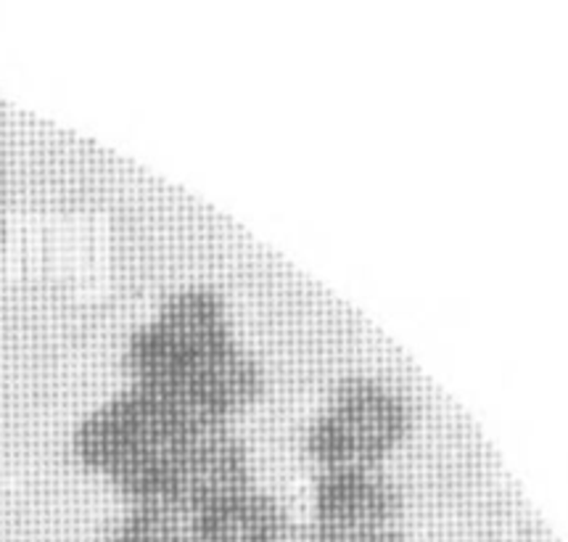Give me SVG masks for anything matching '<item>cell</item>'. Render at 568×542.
Returning <instances> with one entry per match:
<instances>
[{
    "label": "cell",
    "mask_w": 568,
    "mask_h": 542,
    "mask_svg": "<svg viewBox=\"0 0 568 542\" xmlns=\"http://www.w3.org/2000/svg\"><path fill=\"white\" fill-rule=\"evenodd\" d=\"M109 542H196L193 513L141 503L114 526Z\"/></svg>",
    "instance_id": "6"
},
{
    "label": "cell",
    "mask_w": 568,
    "mask_h": 542,
    "mask_svg": "<svg viewBox=\"0 0 568 542\" xmlns=\"http://www.w3.org/2000/svg\"><path fill=\"white\" fill-rule=\"evenodd\" d=\"M317 521L338 526H394L402 492L376 465H336L317 482Z\"/></svg>",
    "instance_id": "4"
},
{
    "label": "cell",
    "mask_w": 568,
    "mask_h": 542,
    "mask_svg": "<svg viewBox=\"0 0 568 542\" xmlns=\"http://www.w3.org/2000/svg\"><path fill=\"white\" fill-rule=\"evenodd\" d=\"M304 542H405L397 526H338L321 524L310 526Z\"/></svg>",
    "instance_id": "7"
},
{
    "label": "cell",
    "mask_w": 568,
    "mask_h": 542,
    "mask_svg": "<svg viewBox=\"0 0 568 542\" xmlns=\"http://www.w3.org/2000/svg\"><path fill=\"white\" fill-rule=\"evenodd\" d=\"M220 426L191 413L156 389L138 387L101 408L78 434L82 461L114 476L135 505H168L185 453L206 429Z\"/></svg>",
    "instance_id": "2"
},
{
    "label": "cell",
    "mask_w": 568,
    "mask_h": 542,
    "mask_svg": "<svg viewBox=\"0 0 568 542\" xmlns=\"http://www.w3.org/2000/svg\"><path fill=\"white\" fill-rule=\"evenodd\" d=\"M128 365L138 387L156 389L220 426L262 384L260 368L227 333L223 302L201 289L170 299L159 321L135 333Z\"/></svg>",
    "instance_id": "1"
},
{
    "label": "cell",
    "mask_w": 568,
    "mask_h": 542,
    "mask_svg": "<svg viewBox=\"0 0 568 542\" xmlns=\"http://www.w3.org/2000/svg\"><path fill=\"white\" fill-rule=\"evenodd\" d=\"M196 542H291L294 530L273 498L241 490L193 513Z\"/></svg>",
    "instance_id": "5"
},
{
    "label": "cell",
    "mask_w": 568,
    "mask_h": 542,
    "mask_svg": "<svg viewBox=\"0 0 568 542\" xmlns=\"http://www.w3.org/2000/svg\"><path fill=\"white\" fill-rule=\"evenodd\" d=\"M405 400L389 387L349 379L336 389L328 413L310 432V450L328 469L376 465L407 432Z\"/></svg>",
    "instance_id": "3"
}]
</instances>
